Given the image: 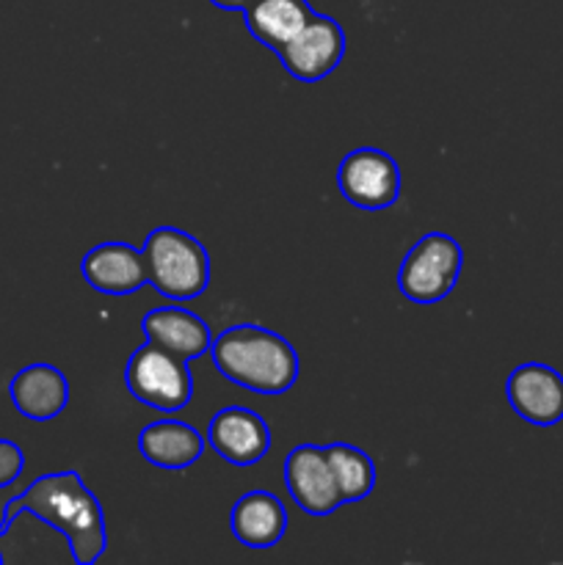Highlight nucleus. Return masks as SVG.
<instances>
[{"mask_svg":"<svg viewBox=\"0 0 563 565\" xmlns=\"http://www.w3.org/2000/svg\"><path fill=\"white\" fill-rule=\"evenodd\" d=\"M81 274L103 296H130L147 287V263L141 248L121 241L97 243L81 259Z\"/></svg>","mask_w":563,"mask_h":565,"instance_id":"nucleus-11","label":"nucleus"},{"mask_svg":"<svg viewBox=\"0 0 563 565\" xmlns=\"http://www.w3.org/2000/svg\"><path fill=\"white\" fill-rule=\"evenodd\" d=\"M508 406L519 419L552 428L563 419V375L541 362H524L506 381Z\"/></svg>","mask_w":563,"mask_h":565,"instance_id":"nucleus-8","label":"nucleus"},{"mask_svg":"<svg viewBox=\"0 0 563 565\" xmlns=\"http://www.w3.org/2000/svg\"><path fill=\"white\" fill-rule=\"evenodd\" d=\"M147 285L169 301H193L210 285V254L180 226H158L141 246Z\"/></svg>","mask_w":563,"mask_h":565,"instance_id":"nucleus-3","label":"nucleus"},{"mask_svg":"<svg viewBox=\"0 0 563 565\" xmlns=\"http://www.w3.org/2000/svg\"><path fill=\"white\" fill-rule=\"evenodd\" d=\"M20 516H33L47 527L59 530L77 565L97 563L99 555L108 550L103 505L94 491L83 483L77 469L42 475L28 489L11 497L0 519V539L11 533Z\"/></svg>","mask_w":563,"mask_h":565,"instance_id":"nucleus-1","label":"nucleus"},{"mask_svg":"<svg viewBox=\"0 0 563 565\" xmlns=\"http://www.w3.org/2000/svg\"><path fill=\"white\" fill-rule=\"evenodd\" d=\"M285 486L290 500L309 516H329L342 505L326 447L296 445L285 458Z\"/></svg>","mask_w":563,"mask_h":565,"instance_id":"nucleus-9","label":"nucleus"},{"mask_svg":"<svg viewBox=\"0 0 563 565\" xmlns=\"http://www.w3.org/2000/svg\"><path fill=\"white\" fill-rule=\"evenodd\" d=\"M215 9H224V11H243L252 0H210Z\"/></svg>","mask_w":563,"mask_h":565,"instance_id":"nucleus-19","label":"nucleus"},{"mask_svg":"<svg viewBox=\"0 0 563 565\" xmlns=\"http://www.w3.org/2000/svg\"><path fill=\"white\" fill-rule=\"evenodd\" d=\"M204 436L182 419L166 417L144 425L138 434V452L158 469H188L202 458Z\"/></svg>","mask_w":563,"mask_h":565,"instance_id":"nucleus-15","label":"nucleus"},{"mask_svg":"<svg viewBox=\"0 0 563 565\" xmlns=\"http://www.w3.org/2000/svg\"><path fill=\"white\" fill-rule=\"evenodd\" d=\"M312 17L315 9L309 0H252L243 9L248 36L270 53L285 47Z\"/></svg>","mask_w":563,"mask_h":565,"instance_id":"nucleus-16","label":"nucleus"},{"mask_svg":"<svg viewBox=\"0 0 563 565\" xmlns=\"http://www.w3.org/2000/svg\"><path fill=\"white\" fill-rule=\"evenodd\" d=\"M274 55L293 81L320 83L340 66L346 55V31L334 17L315 11L312 20Z\"/></svg>","mask_w":563,"mask_h":565,"instance_id":"nucleus-7","label":"nucleus"},{"mask_svg":"<svg viewBox=\"0 0 563 565\" xmlns=\"http://www.w3.org/2000/svg\"><path fill=\"white\" fill-rule=\"evenodd\" d=\"M326 458H329L331 475H334V483L340 489L342 505H353V502H362L364 497H370L379 475H375V463L368 452L359 450L357 445H348V441H331V445H326Z\"/></svg>","mask_w":563,"mask_h":565,"instance_id":"nucleus-17","label":"nucleus"},{"mask_svg":"<svg viewBox=\"0 0 563 565\" xmlns=\"http://www.w3.org/2000/svg\"><path fill=\"white\" fill-rule=\"evenodd\" d=\"M337 188L357 210H386L401 199V166L384 149H351L337 166Z\"/></svg>","mask_w":563,"mask_h":565,"instance_id":"nucleus-6","label":"nucleus"},{"mask_svg":"<svg viewBox=\"0 0 563 565\" xmlns=\"http://www.w3.org/2000/svg\"><path fill=\"white\" fill-rule=\"evenodd\" d=\"M287 508L274 491H246L230 511V530L248 550H270L287 533Z\"/></svg>","mask_w":563,"mask_h":565,"instance_id":"nucleus-14","label":"nucleus"},{"mask_svg":"<svg viewBox=\"0 0 563 565\" xmlns=\"http://www.w3.org/2000/svg\"><path fill=\"white\" fill-rule=\"evenodd\" d=\"M25 469V452L17 441L0 439V489H9Z\"/></svg>","mask_w":563,"mask_h":565,"instance_id":"nucleus-18","label":"nucleus"},{"mask_svg":"<svg viewBox=\"0 0 563 565\" xmlns=\"http://www.w3.org/2000/svg\"><path fill=\"white\" fill-rule=\"evenodd\" d=\"M204 441L232 467H254L270 450V428L246 406H226L210 417Z\"/></svg>","mask_w":563,"mask_h":565,"instance_id":"nucleus-10","label":"nucleus"},{"mask_svg":"<svg viewBox=\"0 0 563 565\" xmlns=\"http://www.w3.org/2000/svg\"><path fill=\"white\" fill-rule=\"evenodd\" d=\"M0 563H3V552H0Z\"/></svg>","mask_w":563,"mask_h":565,"instance_id":"nucleus-20","label":"nucleus"},{"mask_svg":"<svg viewBox=\"0 0 563 565\" xmlns=\"http://www.w3.org/2000/svg\"><path fill=\"white\" fill-rule=\"evenodd\" d=\"M210 359L226 381L265 397L290 392L301 367L287 337L254 323L221 331L210 345Z\"/></svg>","mask_w":563,"mask_h":565,"instance_id":"nucleus-2","label":"nucleus"},{"mask_svg":"<svg viewBox=\"0 0 563 565\" xmlns=\"http://www.w3.org/2000/svg\"><path fill=\"white\" fill-rule=\"evenodd\" d=\"M125 384L138 403L163 414L182 412L193 397V375L185 359L152 342H144L130 353Z\"/></svg>","mask_w":563,"mask_h":565,"instance_id":"nucleus-5","label":"nucleus"},{"mask_svg":"<svg viewBox=\"0 0 563 565\" xmlns=\"http://www.w3.org/2000/svg\"><path fill=\"white\" fill-rule=\"evenodd\" d=\"M9 397L25 419L50 423L70 406V381L47 362L28 364L9 381Z\"/></svg>","mask_w":563,"mask_h":565,"instance_id":"nucleus-12","label":"nucleus"},{"mask_svg":"<svg viewBox=\"0 0 563 565\" xmlns=\"http://www.w3.org/2000/svg\"><path fill=\"white\" fill-rule=\"evenodd\" d=\"M141 331L144 340L174 353V356L185 359V362L204 356V353H210V345H213L210 326L196 312L174 307V303L171 307L149 309L141 318Z\"/></svg>","mask_w":563,"mask_h":565,"instance_id":"nucleus-13","label":"nucleus"},{"mask_svg":"<svg viewBox=\"0 0 563 565\" xmlns=\"http://www.w3.org/2000/svg\"><path fill=\"white\" fill-rule=\"evenodd\" d=\"M464 268V248L445 232H428L403 257L397 270V290L406 301L431 307L445 301L458 285Z\"/></svg>","mask_w":563,"mask_h":565,"instance_id":"nucleus-4","label":"nucleus"}]
</instances>
